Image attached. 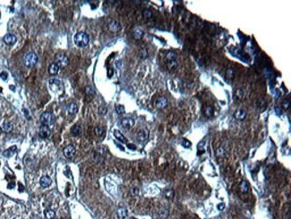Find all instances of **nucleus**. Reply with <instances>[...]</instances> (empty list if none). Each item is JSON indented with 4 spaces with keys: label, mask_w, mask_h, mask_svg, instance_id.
Here are the masks:
<instances>
[{
    "label": "nucleus",
    "mask_w": 291,
    "mask_h": 219,
    "mask_svg": "<svg viewBox=\"0 0 291 219\" xmlns=\"http://www.w3.org/2000/svg\"><path fill=\"white\" fill-rule=\"evenodd\" d=\"M73 41H74V43L76 44V46L83 48V47H85V46L88 45L90 39H89V36L85 32H79L74 35Z\"/></svg>",
    "instance_id": "nucleus-1"
},
{
    "label": "nucleus",
    "mask_w": 291,
    "mask_h": 219,
    "mask_svg": "<svg viewBox=\"0 0 291 219\" xmlns=\"http://www.w3.org/2000/svg\"><path fill=\"white\" fill-rule=\"evenodd\" d=\"M24 64H25L26 67L32 68L37 63H38V56H37L34 52H29L24 56Z\"/></svg>",
    "instance_id": "nucleus-2"
},
{
    "label": "nucleus",
    "mask_w": 291,
    "mask_h": 219,
    "mask_svg": "<svg viewBox=\"0 0 291 219\" xmlns=\"http://www.w3.org/2000/svg\"><path fill=\"white\" fill-rule=\"evenodd\" d=\"M55 63L58 66L59 68H65L67 65L69 63V58L67 57V56H65V54H57L55 57Z\"/></svg>",
    "instance_id": "nucleus-3"
},
{
    "label": "nucleus",
    "mask_w": 291,
    "mask_h": 219,
    "mask_svg": "<svg viewBox=\"0 0 291 219\" xmlns=\"http://www.w3.org/2000/svg\"><path fill=\"white\" fill-rule=\"evenodd\" d=\"M40 122L42 125L49 126L52 122V114L49 112H45L40 115Z\"/></svg>",
    "instance_id": "nucleus-4"
},
{
    "label": "nucleus",
    "mask_w": 291,
    "mask_h": 219,
    "mask_svg": "<svg viewBox=\"0 0 291 219\" xmlns=\"http://www.w3.org/2000/svg\"><path fill=\"white\" fill-rule=\"evenodd\" d=\"M63 153H64V155L66 158L71 159L74 156V155H75V148H74L73 145H67V147H65L64 148Z\"/></svg>",
    "instance_id": "nucleus-5"
},
{
    "label": "nucleus",
    "mask_w": 291,
    "mask_h": 219,
    "mask_svg": "<svg viewBox=\"0 0 291 219\" xmlns=\"http://www.w3.org/2000/svg\"><path fill=\"white\" fill-rule=\"evenodd\" d=\"M149 137V130L141 128L137 132V139L139 142H145Z\"/></svg>",
    "instance_id": "nucleus-6"
},
{
    "label": "nucleus",
    "mask_w": 291,
    "mask_h": 219,
    "mask_svg": "<svg viewBox=\"0 0 291 219\" xmlns=\"http://www.w3.org/2000/svg\"><path fill=\"white\" fill-rule=\"evenodd\" d=\"M50 134H51V130H50V128H49V126L42 125L40 128V133H39V135H40V137L41 138H44V139H45V138H48L50 136Z\"/></svg>",
    "instance_id": "nucleus-7"
},
{
    "label": "nucleus",
    "mask_w": 291,
    "mask_h": 219,
    "mask_svg": "<svg viewBox=\"0 0 291 219\" xmlns=\"http://www.w3.org/2000/svg\"><path fill=\"white\" fill-rule=\"evenodd\" d=\"M134 125V120L132 118H124L121 120V126L125 129H130Z\"/></svg>",
    "instance_id": "nucleus-8"
},
{
    "label": "nucleus",
    "mask_w": 291,
    "mask_h": 219,
    "mask_svg": "<svg viewBox=\"0 0 291 219\" xmlns=\"http://www.w3.org/2000/svg\"><path fill=\"white\" fill-rule=\"evenodd\" d=\"M5 43H6L7 45H13L14 43L16 42V37L14 35L11 34V33H7L4 36L3 38Z\"/></svg>",
    "instance_id": "nucleus-9"
},
{
    "label": "nucleus",
    "mask_w": 291,
    "mask_h": 219,
    "mask_svg": "<svg viewBox=\"0 0 291 219\" xmlns=\"http://www.w3.org/2000/svg\"><path fill=\"white\" fill-rule=\"evenodd\" d=\"M155 105H156V107L158 108V109H164L168 105V100H167V98L164 97V96L158 98V99H157V101H156V103H155Z\"/></svg>",
    "instance_id": "nucleus-10"
},
{
    "label": "nucleus",
    "mask_w": 291,
    "mask_h": 219,
    "mask_svg": "<svg viewBox=\"0 0 291 219\" xmlns=\"http://www.w3.org/2000/svg\"><path fill=\"white\" fill-rule=\"evenodd\" d=\"M108 29H109V31L112 32H117L118 31H120L121 25L117 21H112L108 24Z\"/></svg>",
    "instance_id": "nucleus-11"
},
{
    "label": "nucleus",
    "mask_w": 291,
    "mask_h": 219,
    "mask_svg": "<svg viewBox=\"0 0 291 219\" xmlns=\"http://www.w3.org/2000/svg\"><path fill=\"white\" fill-rule=\"evenodd\" d=\"M78 111V107L76 105V103H70L66 105V112H68V114L73 115L75 114Z\"/></svg>",
    "instance_id": "nucleus-12"
},
{
    "label": "nucleus",
    "mask_w": 291,
    "mask_h": 219,
    "mask_svg": "<svg viewBox=\"0 0 291 219\" xmlns=\"http://www.w3.org/2000/svg\"><path fill=\"white\" fill-rule=\"evenodd\" d=\"M40 186L43 188H48L50 186V184L52 183V180L50 177L49 176H42L40 180Z\"/></svg>",
    "instance_id": "nucleus-13"
},
{
    "label": "nucleus",
    "mask_w": 291,
    "mask_h": 219,
    "mask_svg": "<svg viewBox=\"0 0 291 219\" xmlns=\"http://www.w3.org/2000/svg\"><path fill=\"white\" fill-rule=\"evenodd\" d=\"M246 117V112L245 110H237L234 113V118L237 120H244Z\"/></svg>",
    "instance_id": "nucleus-14"
},
{
    "label": "nucleus",
    "mask_w": 291,
    "mask_h": 219,
    "mask_svg": "<svg viewBox=\"0 0 291 219\" xmlns=\"http://www.w3.org/2000/svg\"><path fill=\"white\" fill-rule=\"evenodd\" d=\"M58 70H59V67L54 62V63H51L49 65V74L52 75V76H56L57 73H58Z\"/></svg>",
    "instance_id": "nucleus-15"
},
{
    "label": "nucleus",
    "mask_w": 291,
    "mask_h": 219,
    "mask_svg": "<svg viewBox=\"0 0 291 219\" xmlns=\"http://www.w3.org/2000/svg\"><path fill=\"white\" fill-rule=\"evenodd\" d=\"M114 136H115V137L117 138L118 141H120L122 143H126V141H127V140H126V138L125 137V136L120 132V131L117 130V129L114 130Z\"/></svg>",
    "instance_id": "nucleus-16"
},
{
    "label": "nucleus",
    "mask_w": 291,
    "mask_h": 219,
    "mask_svg": "<svg viewBox=\"0 0 291 219\" xmlns=\"http://www.w3.org/2000/svg\"><path fill=\"white\" fill-rule=\"evenodd\" d=\"M215 153H216V156L219 157V158H223V157H225V155H227V151H226L225 147H218L217 149H216Z\"/></svg>",
    "instance_id": "nucleus-17"
},
{
    "label": "nucleus",
    "mask_w": 291,
    "mask_h": 219,
    "mask_svg": "<svg viewBox=\"0 0 291 219\" xmlns=\"http://www.w3.org/2000/svg\"><path fill=\"white\" fill-rule=\"evenodd\" d=\"M71 133L72 135L73 136H75V137H78L82 134V128L80 125H74L71 128Z\"/></svg>",
    "instance_id": "nucleus-18"
},
{
    "label": "nucleus",
    "mask_w": 291,
    "mask_h": 219,
    "mask_svg": "<svg viewBox=\"0 0 291 219\" xmlns=\"http://www.w3.org/2000/svg\"><path fill=\"white\" fill-rule=\"evenodd\" d=\"M127 215H128V212H127V209H126L125 208H120L117 210V216L120 219L125 218L126 216H127Z\"/></svg>",
    "instance_id": "nucleus-19"
},
{
    "label": "nucleus",
    "mask_w": 291,
    "mask_h": 219,
    "mask_svg": "<svg viewBox=\"0 0 291 219\" xmlns=\"http://www.w3.org/2000/svg\"><path fill=\"white\" fill-rule=\"evenodd\" d=\"M45 216H46L47 219H54L55 216H56V213H55V211L54 210H52L50 208H47L46 210H45Z\"/></svg>",
    "instance_id": "nucleus-20"
},
{
    "label": "nucleus",
    "mask_w": 291,
    "mask_h": 219,
    "mask_svg": "<svg viewBox=\"0 0 291 219\" xmlns=\"http://www.w3.org/2000/svg\"><path fill=\"white\" fill-rule=\"evenodd\" d=\"M239 189L243 193H247L249 191V184L246 181H242L239 184Z\"/></svg>",
    "instance_id": "nucleus-21"
},
{
    "label": "nucleus",
    "mask_w": 291,
    "mask_h": 219,
    "mask_svg": "<svg viewBox=\"0 0 291 219\" xmlns=\"http://www.w3.org/2000/svg\"><path fill=\"white\" fill-rule=\"evenodd\" d=\"M143 32L140 30V29H136V30H134L133 32V37L135 39V40H140L143 38Z\"/></svg>",
    "instance_id": "nucleus-22"
},
{
    "label": "nucleus",
    "mask_w": 291,
    "mask_h": 219,
    "mask_svg": "<svg viewBox=\"0 0 291 219\" xmlns=\"http://www.w3.org/2000/svg\"><path fill=\"white\" fill-rule=\"evenodd\" d=\"M2 129L5 132H10V131L13 130V125L8 121H5L2 125Z\"/></svg>",
    "instance_id": "nucleus-23"
},
{
    "label": "nucleus",
    "mask_w": 291,
    "mask_h": 219,
    "mask_svg": "<svg viewBox=\"0 0 291 219\" xmlns=\"http://www.w3.org/2000/svg\"><path fill=\"white\" fill-rule=\"evenodd\" d=\"M15 151H16V147H15V145H13V147H12L11 148L7 149V150H5V151L4 152V156H5V157H9V156L13 155Z\"/></svg>",
    "instance_id": "nucleus-24"
},
{
    "label": "nucleus",
    "mask_w": 291,
    "mask_h": 219,
    "mask_svg": "<svg viewBox=\"0 0 291 219\" xmlns=\"http://www.w3.org/2000/svg\"><path fill=\"white\" fill-rule=\"evenodd\" d=\"M167 65H168V68L170 71H174L177 68V61L176 60H174V61H168L167 62Z\"/></svg>",
    "instance_id": "nucleus-25"
},
{
    "label": "nucleus",
    "mask_w": 291,
    "mask_h": 219,
    "mask_svg": "<svg viewBox=\"0 0 291 219\" xmlns=\"http://www.w3.org/2000/svg\"><path fill=\"white\" fill-rule=\"evenodd\" d=\"M95 134L98 136V137H101L104 135V133H105V128H104L102 126H98V127H96L95 129Z\"/></svg>",
    "instance_id": "nucleus-26"
},
{
    "label": "nucleus",
    "mask_w": 291,
    "mask_h": 219,
    "mask_svg": "<svg viewBox=\"0 0 291 219\" xmlns=\"http://www.w3.org/2000/svg\"><path fill=\"white\" fill-rule=\"evenodd\" d=\"M166 58H167V60H168V61H174V60H176V54L175 52L169 51V52L167 53Z\"/></svg>",
    "instance_id": "nucleus-27"
},
{
    "label": "nucleus",
    "mask_w": 291,
    "mask_h": 219,
    "mask_svg": "<svg viewBox=\"0 0 291 219\" xmlns=\"http://www.w3.org/2000/svg\"><path fill=\"white\" fill-rule=\"evenodd\" d=\"M85 93H86L87 95H89V96H93V95H95V91H94V89H93V87L90 86V85H88V86L85 87Z\"/></svg>",
    "instance_id": "nucleus-28"
},
{
    "label": "nucleus",
    "mask_w": 291,
    "mask_h": 219,
    "mask_svg": "<svg viewBox=\"0 0 291 219\" xmlns=\"http://www.w3.org/2000/svg\"><path fill=\"white\" fill-rule=\"evenodd\" d=\"M213 108L212 106H208L204 110V114L206 117H212L213 115Z\"/></svg>",
    "instance_id": "nucleus-29"
},
{
    "label": "nucleus",
    "mask_w": 291,
    "mask_h": 219,
    "mask_svg": "<svg viewBox=\"0 0 291 219\" xmlns=\"http://www.w3.org/2000/svg\"><path fill=\"white\" fill-rule=\"evenodd\" d=\"M164 195H165V197L168 199H173L174 198V191H172V189H168V191H165V193H164Z\"/></svg>",
    "instance_id": "nucleus-30"
},
{
    "label": "nucleus",
    "mask_w": 291,
    "mask_h": 219,
    "mask_svg": "<svg viewBox=\"0 0 291 219\" xmlns=\"http://www.w3.org/2000/svg\"><path fill=\"white\" fill-rule=\"evenodd\" d=\"M116 112H117V113L119 114V115L124 114L125 112V107H124L123 105H120V104H119V105H117V106H116Z\"/></svg>",
    "instance_id": "nucleus-31"
},
{
    "label": "nucleus",
    "mask_w": 291,
    "mask_h": 219,
    "mask_svg": "<svg viewBox=\"0 0 291 219\" xmlns=\"http://www.w3.org/2000/svg\"><path fill=\"white\" fill-rule=\"evenodd\" d=\"M159 214H160V216L161 218H166L168 216V210L167 208H161L160 210Z\"/></svg>",
    "instance_id": "nucleus-32"
},
{
    "label": "nucleus",
    "mask_w": 291,
    "mask_h": 219,
    "mask_svg": "<svg viewBox=\"0 0 291 219\" xmlns=\"http://www.w3.org/2000/svg\"><path fill=\"white\" fill-rule=\"evenodd\" d=\"M236 99L241 100L244 97V92H243V90L242 89H237L236 92Z\"/></svg>",
    "instance_id": "nucleus-33"
},
{
    "label": "nucleus",
    "mask_w": 291,
    "mask_h": 219,
    "mask_svg": "<svg viewBox=\"0 0 291 219\" xmlns=\"http://www.w3.org/2000/svg\"><path fill=\"white\" fill-rule=\"evenodd\" d=\"M143 16L144 18H150L152 16V13L151 10H149V9H145L143 12Z\"/></svg>",
    "instance_id": "nucleus-34"
},
{
    "label": "nucleus",
    "mask_w": 291,
    "mask_h": 219,
    "mask_svg": "<svg viewBox=\"0 0 291 219\" xmlns=\"http://www.w3.org/2000/svg\"><path fill=\"white\" fill-rule=\"evenodd\" d=\"M182 145H183L184 147L189 148V147H191L192 144H191V142H190L189 140H187V139H184V140L182 141Z\"/></svg>",
    "instance_id": "nucleus-35"
},
{
    "label": "nucleus",
    "mask_w": 291,
    "mask_h": 219,
    "mask_svg": "<svg viewBox=\"0 0 291 219\" xmlns=\"http://www.w3.org/2000/svg\"><path fill=\"white\" fill-rule=\"evenodd\" d=\"M107 111H108L107 108H106V107H104V106H102V107H100V108L99 109V113H100V115H105V114L107 113Z\"/></svg>",
    "instance_id": "nucleus-36"
},
{
    "label": "nucleus",
    "mask_w": 291,
    "mask_h": 219,
    "mask_svg": "<svg viewBox=\"0 0 291 219\" xmlns=\"http://www.w3.org/2000/svg\"><path fill=\"white\" fill-rule=\"evenodd\" d=\"M131 194L133 196H137L139 194V189L136 188V187H134L131 189Z\"/></svg>",
    "instance_id": "nucleus-37"
},
{
    "label": "nucleus",
    "mask_w": 291,
    "mask_h": 219,
    "mask_svg": "<svg viewBox=\"0 0 291 219\" xmlns=\"http://www.w3.org/2000/svg\"><path fill=\"white\" fill-rule=\"evenodd\" d=\"M0 77H1L3 80H4V81H5V80H6L7 79V77H8V74H7V73L6 72H2L1 73V75H0Z\"/></svg>",
    "instance_id": "nucleus-38"
},
{
    "label": "nucleus",
    "mask_w": 291,
    "mask_h": 219,
    "mask_svg": "<svg viewBox=\"0 0 291 219\" xmlns=\"http://www.w3.org/2000/svg\"><path fill=\"white\" fill-rule=\"evenodd\" d=\"M217 208H218V209L220 211H222L224 208H225V204H224V203H220L219 205L217 206Z\"/></svg>",
    "instance_id": "nucleus-39"
},
{
    "label": "nucleus",
    "mask_w": 291,
    "mask_h": 219,
    "mask_svg": "<svg viewBox=\"0 0 291 219\" xmlns=\"http://www.w3.org/2000/svg\"><path fill=\"white\" fill-rule=\"evenodd\" d=\"M127 147H128V148L131 149V150H135V149H136V147H135V145H133V144H128V145H127Z\"/></svg>",
    "instance_id": "nucleus-40"
},
{
    "label": "nucleus",
    "mask_w": 291,
    "mask_h": 219,
    "mask_svg": "<svg viewBox=\"0 0 291 219\" xmlns=\"http://www.w3.org/2000/svg\"><path fill=\"white\" fill-rule=\"evenodd\" d=\"M283 106H284L285 109H288L289 107V101H285L284 103H283Z\"/></svg>",
    "instance_id": "nucleus-41"
},
{
    "label": "nucleus",
    "mask_w": 291,
    "mask_h": 219,
    "mask_svg": "<svg viewBox=\"0 0 291 219\" xmlns=\"http://www.w3.org/2000/svg\"><path fill=\"white\" fill-rule=\"evenodd\" d=\"M128 219H136V218L135 217H129Z\"/></svg>",
    "instance_id": "nucleus-42"
}]
</instances>
